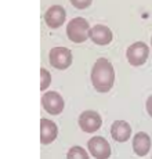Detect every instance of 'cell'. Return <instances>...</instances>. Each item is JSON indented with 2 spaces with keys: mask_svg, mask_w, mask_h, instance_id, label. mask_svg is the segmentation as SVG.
<instances>
[{
  "mask_svg": "<svg viewBox=\"0 0 152 159\" xmlns=\"http://www.w3.org/2000/svg\"><path fill=\"white\" fill-rule=\"evenodd\" d=\"M91 83L98 93H108L115 83L114 65L106 58H98L91 69Z\"/></svg>",
  "mask_w": 152,
  "mask_h": 159,
  "instance_id": "cell-1",
  "label": "cell"
},
{
  "mask_svg": "<svg viewBox=\"0 0 152 159\" xmlns=\"http://www.w3.org/2000/svg\"><path fill=\"white\" fill-rule=\"evenodd\" d=\"M89 22L82 17H76L71 20L66 25V35H68L69 40L74 43H83L89 38Z\"/></svg>",
  "mask_w": 152,
  "mask_h": 159,
  "instance_id": "cell-2",
  "label": "cell"
},
{
  "mask_svg": "<svg viewBox=\"0 0 152 159\" xmlns=\"http://www.w3.org/2000/svg\"><path fill=\"white\" fill-rule=\"evenodd\" d=\"M148 56H150V48L144 42H136L127 48L126 57L130 65L133 66H141L147 62Z\"/></svg>",
  "mask_w": 152,
  "mask_h": 159,
  "instance_id": "cell-3",
  "label": "cell"
},
{
  "mask_svg": "<svg viewBox=\"0 0 152 159\" xmlns=\"http://www.w3.org/2000/svg\"><path fill=\"white\" fill-rule=\"evenodd\" d=\"M51 66L56 69L64 71V69L69 68L72 64V53L66 47H54L51 48L50 56H48Z\"/></svg>",
  "mask_w": 152,
  "mask_h": 159,
  "instance_id": "cell-4",
  "label": "cell"
},
{
  "mask_svg": "<svg viewBox=\"0 0 152 159\" xmlns=\"http://www.w3.org/2000/svg\"><path fill=\"white\" fill-rule=\"evenodd\" d=\"M42 105L44 111L50 115H60L64 111V98L60 93L57 91H46L42 97Z\"/></svg>",
  "mask_w": 152,
  "mask_h": 159,
  "instance_id": "cell-5",
  "label": "cell"
},
{
  "mask_svg": "<svg viewBox=\"0 0 152 159\" xmlns=\"http://www.w3.org/2000/svg\"><path fill=\"white\" fill-rule=\"evenodd\" d=\"M87 149L96 159H108L111 157V145L104 137L94 136L87 141Z\"/></svg>",
  "mask_w": 152,
  "mask_h": 159,
  "instance_id": "cell-6",
  "label": "cell"
},
{
  "mask_svg": "<svg viewBox=\"0 0 152 159\" xmlns=\"http://www.w3.org/2000/svg\"><path fill=\"white\" fill-rule=\"evenodd\" d=\"M102 126V119L98 112L84 111L79 116V127L84 133H96Z\"/></svg>",
  "mask_w": 152,
  "mask_h": 159,
  "instance_id": "cell-7",
  "label": "cell"
},
{
  "mask_svg": "<svg viewBox=\"0 0 152 159\" xmlns=\"http://www.w3.org/2000/svg\"><path fill=\"white\" fill-rule=\"evenodd\" d=\"M65 17H66V13H65V8H64L62 6H53V7H50L47 11H46L44 21H46L48 28L57 29V28H60L61 25H64Z\"/></svg>",
  "mask_w": 152,
  "mask_h": 159,
  "instance_id": "cell-8",
  "label": "cell"
},
{
  "mask_svg": "<svg viewBox=\"0 0 152 159\" xmlns=\"http://www.w3.org/2000/svg\"><path fill=\"white\" fill-rule=\"evenodd\" d=\"M58 136V127L50 119H40V143L43 145H48Z\"/></svg>",
  "mask_w": 152,
  "mask_h": 159,
  "instance_id": "cell-9",
  "label": "cell"
},
{
  "mask_svg": "<svg viewBox=\"0 0 152 159\" xmlns=\"http://www.w3.org/2000/svg\"><path fill=\"white\" fill-rule=\"evenodd\" d=\"M89 38L98 46H106L112 42V30L105 25H96L89 30Z\"/></svg>",
  "mask_w": 152,
  "mask_h": 159,
  "instance_id": "cell-10",
  "label": "cell"
},
{
  "mask_svg": "<svg viewBox=\"0 0 152 159\" xmlns=\"http://www.w3.org/2000/svg\"><path fill=\"white\" fill-rule=\"evenodd\" d=\"M111 136L115 141L126 143L132 137V126L126 120H115L111 126Z\"/></svg>",
  "mask_w": 152,
  "mask_h": 159,
  "instance_id": "cell-11",
  "label": "cell"
},
{
  "mask_svg": "<svg viewBox=\"0 0 152 159\" xmlns=\"http://www.w3.org/2000/svg\"><path fill=\"white\" fill-rule=\"evenodd\" d=\"M151 149V137L145 131H138L133 137V151L138 157H145L148 155Z\"/></svg>",
  "mask_w": 152,
  "mask_h": 159,
  "instance_id": "cell-12",
  "label": "cell"
},
{
  "mask_svg": "<svg viewBox=\"0 0 152 159\" xmlns=\"http://www.w3.org/2000/svg\"><path fill=\"white\" fill-rule=\"evenodd\" d=\"M66 159H89V154L83 147L75 145L69 148L68 154H66Z\"/></svg>",
  "mask_w": 152,
  "mask_h": 159,
  "instance_id": "cell-13",
  "label": "cell"
},
{
  "mask_svg": "<svg viewBox=\"0 0 152 159\" xmlns=\"http://www.w3.org/2000/svg\"><path fill=\"white\" fill-rule=\"evenodd\" d=\"M50 83H51V75H50V72H48L47 69L42 68L40 69V90L42 91L47 90V87L50 86Z\"/></svg>",
  "mask_w": 152,
  "mask_h": 159,
  "instance_id": "cell-14",
  "label": "cell"
},
{
  "mask_svg": "<svg viewBox=\"0 0 152 159\" xmlns=\"http://www.w3.org/2000/svg\"><path fill=\"white\" fill-rule=\"evenodd\" d=\"M91 2H93V0H71L72 6L76 8H79V10H84V8L90 7Z\"/></svg>",
  "mask_w": 152,
  "mask_h": 159,
  "instance_id": "cell-15",
  "label": "cell"
},
{
  "mask_svg": "<svg viewBox=\"0 0 152 159\" xmlns=\"http://www.w3.org/2000/svg\"><path fill=\"white\" fill-rule=\"evenodd\" d=\"M145 108H147V112H148V115L152 118V96L148 97V100H147V102H145Z\"/></svg>",
  "mask_w": 152,
  "mask_h": 159,
  "instance_id": "cell-16",
  "label": "cell"
},
{
  "mask_svg": "<svg viewBox=\"0 0 152 159\" xmlns=\"http://www.w3.org/2000/svg\"><path fill=\"white\" fill-rule=\"evenodd\" d=\"M151 44H152V39H151Z\"/></svg>",
  "mask_w": 152,
  "mask_h": 159,
  "instance_id": "cell-17",
  "label": "cell"
}]
</instances>
